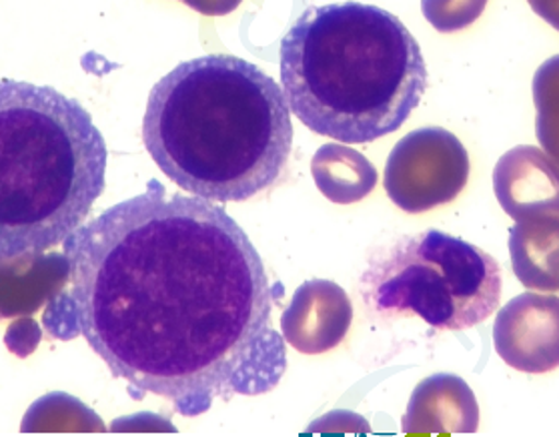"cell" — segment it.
I'll return each mask as SVG.
<instances>
[{
	"label": "cell",
	"mask_w": 559,
	"mask_h": 437,
	"mask_svg": "<svg viewBox=\"0 0 559 437\" xmlns=\"http://www.w3.org/2000/svg\"><path fill=\"white\" fill-rule=\"evenodd\" d=\"M361 297L378 317L465 331L498 309L501 269L477 245L429 229L379 249L361 277Z\"/></svg>",
	"instance_id": "obj_5"
},
{
	"label": "cell",
	"mask_w": 559,
	"mask_h": 437,
	"mask_svg": "<svg viewBox=\"0 0 559 437\" xmlns=\"http://www.w3.org/2000/svg\"><path fill=\"white\" fill-rule=\"evenodd\" d=\"M187 2L191 9H195L199 13L211 14H227L235 11L239 7L241 0H182Z\"/></svg>",
	"instance_id": "obj_6"
},
{
	"label": "cell",
	"mask_w": 559,
	"mask_h": 437,
	"mask_svg": "<svg viewBox=\"0 0 559 437\" xmlns=\"http://www.w3.org/2000/svg\"><path fill=\"white\" fill-rule=\"evenodd\" d=\"M143 143L169 181L213 203H241L280 179L292 153L285 93L253 62L207 55L153 86Z\"/></svg>",
	"instance_id": "obj_2"
},
{
	"label": "cell",
	"mask_w": 559,
	"mask_h": 437,
	"mask_svg": "<svg viewBox=\"0 0 559 437\" xmlns=\"http://www.w3.org/2000/svg\"><path fill=\"white\" fill-rule=\"evenodd\" d=\"M280 67L297 119L349 145L402 129L427 88L426 59L409 28L364 2L307 9L281 40Z\"/></svg>",
	"instance_id": "obj_3"
},
{
	"label": "cell",
	"mask_w": 559,
	"mask_h": 437,
	"mask_svg": "<svg viewBox=\"0 0 559 437\" xmlns=\"http://www.w3.org/2000/svg\"><path fill=\"white\" fill-rule=\"evenodd\" d=\"M107 145L88 110L52 86L0 81V261L64 244L107 185Z\"/></svg>",
	"instance_id": "obj_4"
},
{
	"label": "cell",
	"mask_w": 559,
	"mask_h": 437,
	"mask_svg": "<svg viewBox=\"0 0 559 437\" xmlns=\"http://www.w3.org/2000/svg\"><path fill=\"white\" fill-rule=\"evenodd\" d=\"M64 317L110 374L185 417L280 386L287 345L273 328L267 271L223 206L158 181L64 241Z\"/></svg>",
	"instance_id": "obj_1"
}]
</instances>
